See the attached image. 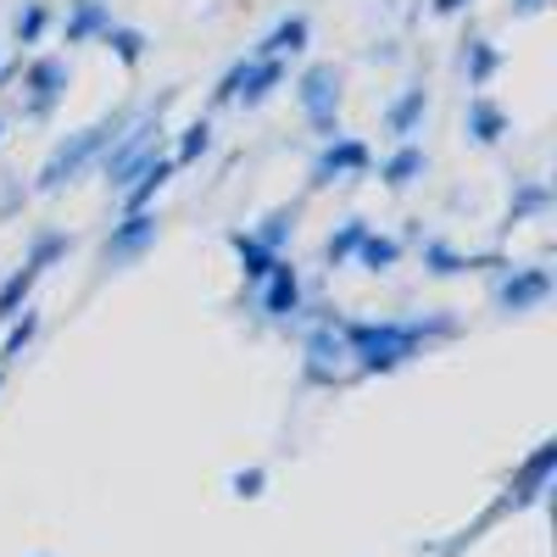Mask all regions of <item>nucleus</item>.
<instances>
[{
    "instance_id": "obj_23",
    "label": "nucleus",
    "mask_w": 557,
    "mask_h": 557,
    "mask_svg": "<svg viewBox=\"0 0 557 557\" xmlns=\"http://www.w3.org/2000/svg\"><path fill=\"white\" fill-rule=\"evenodd\" d=\"M351 262H362L368 273H391V268L401 262V240H391V235H374V228H368Z\"/></svg>"
},
{
    "instance_id": "obj_29",
    "label": "nucleus",
    "mask_w": 557,
    "mask_h": 557,
    "mask_svg": "<svg viewBox=\"0 0 557 557\" xmlns=\"http://www.w3.org/2000/svg\"><path fill=\"white\" fill-rule=\"evenodd\" d=\"M424 273H435V278H451V273H469L474 268V257H462V251H451L446 240H424Z\"/></svg>"
},
{
    "instance_id": "obj_6",
    "label": "nucleus",
    "mask_w": 557,
    "mask_h": 557,
    "mask_svg": "<svg viewBox=\"0 0 557 557\" xmlns=\"http://www.w3.org/2000/svg\"><path fill=\"white\" fill-rule=\"evenodd\" d=\"M67 84H73V67L62 57H34L28 73H23V117L45 123L67 101Z\"/></svg>"
},
{
    "instance_id": "obj_18",
    "label": "nucleus",
    "mask_w": 557,
    "mask_h": 557,
    "mask_svg": "<svg viewBox=\"0 0 557 557\" xmlns=\"http://www.w3.org/2000/svg\"><path fill=\"white\" fill-rule=\"evenodd\" d=\"M552 462H557V446H552V441H546V446H535V457L519 469V480H513V491H507V502H513V507L535 502V496L546 491V480H552Z\"/></svg>"
},
{
    "instance_id": "obj_33",
    "label": "nucleus",
    "mask_w": 557,
    "mask_h": 557,
    "mask_svg": "<svg viewBox=\"0 0 557 557\" xmlns=\"http://www.w3.org/2000/svg\"><path fill=\"white\" fill-rule=\"evenodd\" d=\"M469 7H474V0H430L435 17H457V12H469Z\"/></svg>"
},
{
    "instance_id": "obj_30",
    "label": "nucleus",
    "mask_w": 557,
    "mask_h": 557,
    "mask_svg": "<svg viewBox=\"0 0 557 557\" xmlns=\"http://www.w3.org/2000/svg\"><path fill=\"white\" fill-rule=\"evenodd\" d=\"M212 151V123L207 117H196L190 128L178 134V146H173V168H190V162H201Z\"/></svg>"
},
{
    "instance_id": "obj_10",
    "label": "nucleus",
    "mask_w": 557,
    "mask_h": 557,
    "mask_svg": "<svg viewBox=\"0 0 557 557\" xmlns=\"http://www.w3.org/2000/svg\"><path fill=\"white\" fill-rule=\"evenodd\" d=\"M251 301L262 307V318H278V323H290L296 312H301V273H296V262H285L278 257L273 268H268V278L251 290Z\"/></svg>"
},
{
    "instance_id": "obj_26",
    "label": "nucleus",
    "mask_w": 557,
    "mask_h": 557,
    "mask_svg": "<svg viewBox=\"0 0 557 557\" xmlns=\"http://www.w3.org/2000/svg\"><path fill=\"white\" fill-rule=\"evenodd\" d=\"M362 235H368V223H362V218H346V223L335 228V235L323 240V262H330V268L351 262V257H357V246H362Z\"/></svg>"
},
{
    "instance_id": "obj_31",
    "label": "nucleus",
    "mask_w": 557,
    "mask_h": 557,
    "mask_svg": "<svg viewBox=\"0 0 557 557\" xmlns=\"http://www.w3.org/2000/svg\"><path fill=\"white\" fill-rule=\"evenodd\" d=\"M67 246H73V240L62 235V228H51V235H39V240H34L28 262H34V268H51V262H62V257H67Z\"/></svg>"
},
{
    "instance_id": "obj_24",
    "label": "nucleus",
    "mask_w": 557,
    "mask_h": 557,
    "mask_svg": "<svg viewBox=\"0 0 557 557\" xmlns=\"http://www.w3.org/2000/svg\"><path fill=\"white\" fill-rule=\"evenodd\" d=\"M552 207V184H541V178H524L519 190H513V201H507V223H524V218H541Z\"/></svg>"
},
{
    "instance_id": "obj_5",
    "label": "nucleus",
    "mask_w": 557,
    "mask_h": 557,
    "mask_svg": "<svg viewBox=\"0 0 557 557\" xmlns=\"http://www.w3.org/2000/svg\"><path fill=\"white\" fill-rule=\"evenodd\" d=\"M296 101H301V117L312 134H341V67L335 62H312L301 78H296Z\"/></svg>"
},
{
    "instance_id": "obj_32",
    "label": "nucleus",
    "mask_w": 557,
    "mask_h": 557,
    "mask_svg": "<svg viewBox=\"0 0 557 557\" xmlns=\"http://www.w3.org/2000/svg\"><path fill=\"white\" fill-rule=\"evenodd\" d=\"M262 485H268L262 469H240V474H235V496H262Z\"/></svg>"
},
{
    "instance_id": "obj_2",
    "label": "nucleus",
    "mask_w": 557,
    "mask_h": 557,
    "mask_svg": "<svg viewBox=\"0 0 557 557\" xmlns=\"http://www.w3.org/2000/svg\"><path fill=\"white\" fill-rule=\"evenodd\" d=\"M123 123H128V112H107V117H96L89 128H78V134H67L62 146L45 157V168H39V178H34V190L39 196H57V190H67V184L89 168V162H101V151L112 146V139L123 134Z\"/></svg>"
},
{
    "instance_id": "obj_17",
    "label": "nucleus",
    "mask_w": 557,
    "mask_h": 557,
    "mask_svg": "<svg viewBox=\"0 0 557 557\" xmlns=\"http://www.w3.org/2000/svg\"><path fill=\"white\" fill-rule=\"evenodd\" d=\"M424 117H430V96H424V89H401V96L385 107V128L396 134V139H412L418 128H424Z\"/></svg>"
},
{
    "instance_id": "obj_20",
    "label": "nucleus",
    "mask_w": 557,
    "mask_h": 557,
    "mask_svg": "<svg viewBox=\"0 0 557 557\" xmlns=\"http://www.w3.org/2000/svg\"><path fill=\"white\" fill-rule=\"evenodd\" d=\"M101 45H107V51H112L123 67H139V62H146V51H151V39L139 34V28H128V23H107Z\"/></svg>"
},
{
    "instance_id": "obj_4",
    "label": "nucleus",
    "mask_w": 557,
    "mask_h": 557,
    "mask_svg": "<svg viewBox=\"0 0 557 557\" xmlns=\"http://www.w3.org/2000/svg\"><path fill=\"white\" fill-rule=\"evenodd\" d=\"M278 84H285V62H278V57H257V51H246L235 67H228V73L218 78V89H212V107H235V101L262 107Z\"/></svg>"
},
{
    "instance_id": "obj_37",
    "label": "nucleus",
    "mask_w": 557,
    "mask_h": 557,
    "mask_svg": "<svg viewBox=\"0 0 557 557\" xmlns=\"http://www.w3.org/2000/svg\"><path fill=\"white\" fill-rule=\"evenodd\" d=\"M0 78H7V67H0Z\"/></svg>"
},
{
    "instance_id": "obj_27",
    "label": "nucleus",
    "mask_w": 557,
    "mask_h": 557,
    "mask_svg": "<svg viewBox=\"0 0 557 557\" xmlns=\"http://www.w3.org/2000/svg\"><path fill=\"white\" fill-rule=\"evenodd\" d=\"M12 34H17V45H39L45 34H51V0H23Z\"/></svg>"
},
{
    "instance_id": "obj_19",
    "label": "nucleus",
    "mask_w": 557,
    "mask_h": 557,
    "mask_svg": "<svg viewBox=\"0 0 557 557\" xmlns=\"http://www.w3.org/2000/svg\"><path fill=\"white\" fill-rule=\"evenodd\" d=\"M424 168H430L424 146H412V139H401V146H396V151L385 157L380 178L391 184V190H407V184H418V178H424Z\"/></svg>"
},
{
    "instance_id": "obj_13",
    "label": "nucleus",
    "mask_w": 557,
    "mask_h": 557,
    "mask_svg": "<svg viewBox=\"0 0 557 557\" xmlns=\"http://www.w3.org/2000/svg\"><path fill=\"white\" fill-rule=\"evenodd\" d=\"M107 23H112L107 0H73L67 17H62V39H67V45H89V39L107 34Z\"/></svg>"
},
{
    "instance_id": "obj_11",
    "label": "nucleus",
    "mask_w": 557,
    "mask_h": 557,
    "mask_svg": "<svg viewBox=\"0 0 557 557\" xmlns=\"http://www.w3.org/2000/svg\"><path fill=\"white\" fill-rule=\"evenodd\" d=\"M552 296V268H513L502 278V290H496V301H502V312H530V307H541Z\"/></svg>"
},
{
    "instance_id": "obj_15",
    "label": "nucleus",
    "mask_w": 557,
    "mask_h": 557,
    "mask_svg": "<svg viewBox=\"0 0 557 557\" xmlns=\"http://www.w3.org/2000/svg\"><path fill=\"white\" fill-rule=\"evenodd\" d=\"M228 251L240 257V273H246V290H257L262 278H268V268L278 262V251H268L251 228H228Z\"/></svg>"
},
{
    "instance_id": "obj_9",
    "label": "nucleus",
    "mask_w": 557,
    "mask_h": 557,
    "mask_svg": "<svg viewBox=\"0 0 557 557\" xmlns=\"http://www.w3.org/2000/svg\"><path fill=\"white\" fill-rule=\"evenodd\" d=\"M157 212L146 207V212H123L117 218V228L107 235V246H101V262H112V268H123V262H139L151 246H157Z\"/></svg>"
},
{
    "instance_id": "obj_1",
    "label": "nucleus",
    "mask_w": 557,
    "mask_h": 557,
    "mask_svg": "<svg viewBox=\"0 0 557 557\" xmlns=\"http://www.w3.org/2000/svg\"><path fill=\"white\" fill-rule=\"evenodd\" d=\"M457 335L451 312H435V318H412V323H362V318H346L341 323V341L351 351V362L362 368V374H396L401 362H412L418 351H424L430 341H446Z\"/></svg>"
},
{
    "instance_id": "obj_7",
    "label": "nucleus",
    "mask_w": 557,
    "mask_h": 557,
    "mask_svg": "<svg viewBox=\"0 0 557 557\" xmlns=\"http://www.w3.org/2000/svg\"><path fill=\"white\" fill-rule=\"evenodd\" d=\"M368 168H374V151H368L362 139H351V134H330L307 178H312V190H323V184H335V178H357V173H368Z\"/></svg>"
},
{
    "instance_id": "obj_21",
    "label": "nucleus",
    "mask_w": 557,
    "mask_h": 557,
    "mask_svg": "<svg viewBox=\"0 0 557 557\" xmlns=\"http://www.w3.org/2000/svg\"><path fill=\"white\" fill-rule=\"evenodd\" d=\"M39 273L45 268H34V262H23L7 285H0V323H12L23 307H28V296H34V285H39Z\"/></svg>"
},
{
    "instance_id": "obj_3",
    "label": "nucleus",
    "mask_w": 557,
    "mask_h": 557,
    "mask_svg": "<svg viewBox=\"0 0 557 557\" xmlns=\"http://www.w3.org/2000/svg\"><path fill=\"white\" fill-rule=\"evenodd\" d=\"M162 139H168V128H162V107L146 112V117H128L123 134L101 151V178H107V190H123V184H128L139 168H146L151 157H162Z\"/></svg>"
},
{
    "instance_id": "obj_16",
    "label": "nucleus",
    "mask_w": 557,
    "mask_h": 557,
    "mask_svg": "<svg viewBox=\"0 0 557 557\" xmlns=\"http://www.w3.org/2000/svg\"><path fill=\"white\" fill-rule=\"evenodd\" d=\"M462 128H469L474 146H502V139H507V112L491 96H474L469 112H462Z\"/></svg>"
},
{
    "instance_id": "obj_34",
    "label": "nucleus",
    "mask_w": 557,
    "mask_h": 557,
    "mask_svg": "<svg viewBox=\"0 0 557 557\" xmlns=\"http://www.w3.org/2000/svg\"><path fill=\"white\" fill-rule=\"evenodd\" d=\"M552 0H513V17H541Z\"/></svg>"
},
{
    "instance_id": "obj_28",
    "label": "nucleus",
    "mask_w": 557,
    "mask_h": 557,
    "mask_svg": "<svg viewBox=\"0 0 557 557\" xmlns=\"http://www.w3.org/2000/svg\"><path fill=\"white\" fill-rule=\"evenodd\" d=\"M34 335H39V312H34V307H23V312L12 318V330H7V346H0V368L17 362V357L34 346Z\"/></svg>"
},
{
    "instance_id": "obj_14",
    "label": "nucleus",
    "mask_w": 557,
    "mask_h": 557,
    "mask_svg": "<svg viewBox=\"0 0 557 557\" xmlns=\"http://www.w3.org/2000/svg\"><path fill=\"white\" fill-rule=\"evenodd\" d=\"M307 39H312V23H307L301 12H290V17H278V23H273V34L257 45V57H278V62H290V57H301V51H307Z\"/></svg>"
},
{
    "instance_id": "obj_8",
    "label": "nucleus",
    "mask_w": 557,
    "mask_h": 557,
    "mask_svg": "<svg viewBox=\"0 0 557 557\" xmlns=\"http://www.w3.org/2000/svg\"><path fill=\"white\" fill-rule=\"evenodd\" d=\"M301 357H307V380H312V385H335V374L351 362V351H346V341H341V323H335V318H330V323H312L307 341H301Z\"/></svg>"
},
{
    "instance_id": "obj_35",
    "label": "nucleus",
    "mask_w": 557,
    "mask_h": 557,
    "mask_svg": "<svg viewBox=\"0 0 557 557\" xmlns=\"http://www.w3.org/2000/svg\"><path fill=\"white\" fill-rule=\"evenodd\" d=\"M0 385H7V368H0Z\"/></svg>"
},
{
    "instance_id": "obj_25",
    "label": "nucleus",
    "mask_w": 557,
    "mask_h": 557,
    "mask_svg": "<svg viewBox=\"0 0 557 557\" xmlns=\"http://www.w3.org/2000/svg\"><path fill=\"white\" fill-rule=\"evenodd\" d=\"M251 235H257L268 251H285V246L296 240V207H273V212L251 228Z\"/></svg>"
},
{
    "instance_id": "obj_12",
    "label": "nucleus",
    "mask_w": 557,
    "mask_h": 557,
    "mask_svg": "<svg viewBox=\"0 0 557 557\" xmlns=\"http://www.w3.org/2000/svg\"><path fill=\"white\" fill-rule=\"evenodd\" d=\"M173 173H178V168H173V157H168V151H162V157H151V162L139 168V173L123 184V190H117V196H123V212H146V207L168 190V178H173Z\"/></svg>"
},
{
    "instance_id": "obj_22",
    "label": "nucleus",
    "mask_w": 557,
    "mask_h": 557,
    "mask_svg": "<svg viewBox=\"0 0 557 557\" xmlns=\"http://www.w3.org/2000/svg\"><path fill=\"white\" fill-rule=\"evenodd\" d=\"M496 67H502V51L491 39H469V45H462V73H469L474 89H485L496 78Z\"/></svg>"
},
{
    "instance_id": "obj_36",
    "label": "nucleus",
    "mask_w": 557,
    "mask_h": 557,
    "mask_svg": "<svg viewBox=\"0 0 557 557\" xmlns=\"http://www.w3.org/2000/svg\"><path fill=\"white\" fill-rule=\"evenodd\" d=\"M0 134H7V123H0Z\"/></svg>"
}]
</instances>
